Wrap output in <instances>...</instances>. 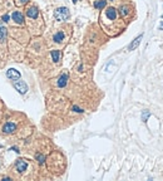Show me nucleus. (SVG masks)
Returning a JSON list of instances; mask_svg holds the SVG:
<instances>
[{
    "mask_svg": "<svg viewBox=\"0 0 163 181\" xmlns=\"http://www.w3.org/2000/svg\"><path fill=\"white\" fill-rule=\"evenodd\" d=\"M54 16H55V19L58 20V22H64V20H66L70 16V13H69V10L66 9V8L62 6V8H58V9L55 10Z\"/></svg>",
    "mask_w": 163,
    "mask_h": 181,
    "instance_id": "f257e3e1",
    "label": "nucleus"
},
{
    "mask_svg": "<svg viewBox=\"0 0 163 181\" xmlns=\"http://www.w3.org/2000/svg\"><path fill=\"white\" fill-rule=\"evenodd\" d=\"M14 87H15V89L18 91L20 94H24V93H27V91H28V86H27V83H25V82H23V81L14 82Z\"/></svg>",
    "mask_w": 163,
    "mask_h": 181,
    "instance_id": "f03ea898",
    "label": "nucleus"
},
{
    "mask_svg": "<svg viewBox=\"0 0 163 181\" xmlns=\"http://www.w3.org/2000/svg\"><path fill=\"white\" fill-rule=\"evenodd\" d=\"M15 167H16V171L19 172V174H23V172L27 170V167H28V162L25 161V160H18V161L15 162Z\"/></svg>",
    "mask_w": 163,
    "mask_h": 181,
    "instance_id": "7ed1b4c3",
    "label": "nucleus"
},
{
    "mask_svg": "<svg viewBox=\"0 0 163 181\" xmlns=\"http://www.w3.org/2000/svg\"><path fill=\"white\" fill-rule=\"evenodd\" d=\"M15 130H16V125L13 123V122H6V123L3 126V132L6 133V135L13 133Z\"/></svg>",
    "mask_w": 163,
    "mask_h": 181,
    "instance_id": "20e7f679",
    "label": "nucleus"
},
{
    "mask_svg": "<svg viewBox=\"0 0 163 181\" xmlns=\"http://www.w3.org/2000/svg\"><path fill=\"white\" fill-rule=\"evenodd\" d=\"M6 77L9 79H11V81H18V79L20 78V72H19V70H16V69H14V68H10L6 72Z\"/></svg>",
    "mask_w": 163,
    "mask_h": 181,
    "instance_id": "39448f33",
    "label": "nucleus"
},
{
    "mask_svg": "<svg viewBox=\"0 0 163 181\" xmlns=\"http://www.w3.org/2000/svg\"><path fill=\"white\" fill-rule=\"evenodd\" d=\"M142 38H143V34H139L138 35L137 38H134V39H133V42L131 44H129V47H128V50H134L138 45L141 44V40H142Z\"/></svg>",
    "mask_w": 163,
    "mask_h": 181,
    "instance_id": "423d86ee",
    "label": "nucleus"
},
{
    "mask_svg": "<svg viewBox=\"0 0 163 181\" xmlns=\"http://www.w3.org/2000/svg\"><path fill=\"white\" fill-rule=\"evenodd\" d=\"M27 15L31 19H35V18H38V15H39V10H38L36 6H31L27 10Z\"/></svg>",
    "mask_w": 163,
    "mask_h": 181,
    "instance_id": "0eeeda50",
    "label": "nucleus"
},
{
    "mask_svg": "<svg viewBox=\"0 0 163 181\" xmlns=\"http://www.w3.org/2000/svg\"><path fill=\"white\" fill-rule=\"evenodd\" d=\"M11 18L14 19L18 24H23V23H24V15H23L20 11H14V13L11 14Z\"/></svg>",
    "mask_w": 163,
    "mask_h": 181,
    "instance_id": "6e6552de",
    "label": "nucleus"
},
{
    "mask_svg": "<svg viewBox=\"0 0 163 181\" xmlns=\"http://www.w3.org/2000/svg\"><path fill=\"white\" fill-rule=\"evenodd\" d=\"M68 74L66 73H64V74H62L60 77H59V79H58V87H60V88H63V87H65L66 86V83H68Z\"/></svg>",
    "mask_w": 163,
    "mask_h": 181,
    "instance_id": "1a4fd4ad",
    "label": "nucleus"
},
{
    "mask_svg": "<svg viewBox=\"0 0 163 181\" xmlns=\"http://www.w3.org/2000/svg\"><path fill=\"white\" fill-rule=\"evenodd\" d=\"M106 15L109 20H115L117 19V10L114 8H108L106 10Z\"/></svg>",
    "mask_w": 163,
    "mask_h": 181,
    "instance_id": "9d476101",
    "label": "nucleus"
},
{
    "mask_svg": "<svg viewBox=\"0 0 163 181\" xmlns=\"http://www.w3.org/2000/svg\"><path fill=\"white\" fill-rule=\"evenodd\" d=\"M50 56H52V59H53V62L58 63V62L60 61V58H62V52H60V50H52Z\"/></svg>",
    "mask_w": 163,
    "mask_h": 181,
    "instance_id": "9b49d317",
    "label": "nucleus"
},
{
    "mask_svg": "<svg viewBox=\"0 0 163 181\" xmlns=\"http://www.w3.org/2000/svg\"><path fill=\"white\" fill-rule=\"evenodd\" d=\"M64 38H65L64 33H63V32H58V33H55V34H54L53 40L55 42V43H62V42L64 40Z\"/></svg>",
    "mask_w": 163,
    "mask_h": 181,
    "instance_id": "f8f14e48",
    "label": "nucleus"
},
{
    "mask_svg": "<svg viewBox=\"0 0 163 181\" xmlns=\"http://www.w3.org/2000/svg\"><path fill=\"white\" fill-rule=\"evenodd\" d=\"M106 5H107L106 0H98V1L94 3V6L97 8V9H103V8H106Z\"/></svg>",
    "mask_w": 163,
    "mask_h": 181,
    "instance_id": "ddd939ff",
    "label": "nucleus"
},
{
    "mask_svg": "<svg viewBox=\"0 0 163 181\" xmlns=\"http://www.w3.org/2000/svg\"><path fill=\"white\" fill-rule=\"evenodd\" d=\"M5 37H6V28L0 27V43H3L5 40Z\"/></svg>",
    "mask_w": 163,
    "mask_h": 181,
    "instance_id": "4468645a",
    "label": "nucleus"
},
{
    "mask_svg": "<svg viewBox=\"0 0 163 181\" xmlns=\"http://www.w3.org/2000/svg\"><path fill=\"white\" fill-rule=\"evenodd\" d=\"M119 13H120V15H122V16L128 15V14H129V6H128V5H123V6H120Z\"/></svg>",
    "mask_w": 163,
    "mask_h": 181,
    "instance_id": "2eb2a0df",
    "label": "nucleus"
},
{
    "mask_svg": "<svg viewBox=\"0 0 163 181\" xmlns=\"http://www.w3.org/2000/svg\"><path fill=\"white\" fill-rule=\"evenodd\" d=\"M149 117H150V112L149 111H147V109H146V111L142 112V121H143V122H147Z\"/></svg>",
    "mask_w": 163,
    "mask_h": 181,
    "instance_id": "dca6fc26",
    "label": "nucleus"
},
{
    "mask_svg": "<svg viewBox=\"0 0 163 181\" xmlns=\"http://www.w3.org/2000/svg\"><path fill=\"white\" fill-rule=\"evenodd\" d=\"M36 160L41 165V163H44V161H45V156H43V155H36Z\"/></svg>",
    "mask_w": 163,
    "mask_h": 181,
    "instance_id": "f3484780",
    "label": "nucleus"
},
{
    "mask_svg": "<svg viewBox=\"0 0 163 181\" xmlns=\"http://www.w3.org/2000/svg\"><path fill=\"white\" fill-rule=\"evenodd\" d=\"M73 111H74V112H78V113H82L83 109L79 108V107H77V106H74V107H73Z\"/></svg>",
    "mask_w": 163,
    "mask_h": 181,
    "instance_id": "a211bd4d",
    "label": "nucleus"
},
{
    "mask_svg": "<svg viewBox=\"0 0 163 181\" xmlns=\"http://www.w3.org/2000/svg\"><path fill=\"white\" fill-rule=\"evenodd\" d=\"M8 20H9V15H4V16H3V22H5V23H6Z\"/></svg>",
    "mask_w": 163,
    "mask_h": 181,
    "instance_id": "6ab92c4d",
    "label": "nucleus"
},
{
    "mask_svg": "<svg viewBox=\"0 0 163 181\" xmlns=\"http://www.w3.org/2000/svg\"><path fill=\"white\" fill-rule=\"evenodd\" d=\"M11 150H13V151H15L16 154H19V149H16V147H11Z\"/></svg>",
    "mask_w": 163,
    "mask_h": 181,
    "instance_id": "aec40b11",
    "label": "nucleus"
},
{
    "mask_svg": "<svg viewBox=\"0 0 163 181\" xmlns=\"http://www.w3.org/2000/svg\"><path fill=\"white\" fill-rule=\"evenodd\" d=\"M29 0H19V4H25V3H28Z\"/></svg>",
    "mask_w": 163,
    "mask_h": 181,
    "instance_id": "412c9836",
    "label": "nucleus"
},
{
    "mask_svg": "<svg viewBox=\"0 0 163 181\" xmlns=\"http://www.w3.org/2000/svg\"><path fill=\"white\" fill-rule=\"evenodd\" d=\"M160 29H161V30H163V20H162L161 24H160Z\"/></svg>",
    "mask_w": 163,
    "mask_h": 181,
    "instance_id": "4be33fe9",
    "label": "nucleus"
},
{
    "mask_svg": "<svg viewBox=\"0 0 163 181\" xmlns=\"http://www.w3.org/2000/svg\"><path fill=\"white\" fill-rule=\"evenodd\" d=\"M78 1H79V0H73V3H74V4H75V3H78Z\"/></svg>",
    "mask_w": 163,
    "mask_h": 181,
    "instance_id": "5701e85b",
    "label": "nucleus"
},
{
    "mask_svg": "<svg viewBox=\"0 0 163 181\" xmlns=\"http://www.w3.org/2000/svg\"><path fill=\"white\" fill-rule=\"evenodd\" d=\"M162 18H163V14H162Z\"/></svg>",
    "mask_w": 163,
    "mask_h": 181,
    "instance_id": "b1692460",
    "label": "nucleus"
}]
</instances>
